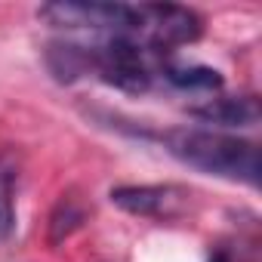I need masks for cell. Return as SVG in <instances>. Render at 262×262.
Returning <instances> with one entry per match:
<instances>
[{
    "mask_svg": "<svg viewBox=\"0 0 262 262\" xmlns=\"http://www.w3.org/2000/svg\"><path fill=\"white\" fill-rule=\"evenodd\" d=\"M47 68L56 80L71 83L93 71V47L80 43H50L47 50Z\"/></svg>",
    "mask_w": 262,
    "mask_h": 262,
    "instance_id": "ba28073f",
    "label": "cell"
},
{
    "mask_svg": "<svg viewBox=\"0 0 262 262\" xmlns=\"http://www.w3.org/2000/svg\"><path fill=\"white\" fill-rule=\"evenodd\" d=\"M188 191L179 185H117L111 188V204L123 213L145 219H170L182 213Z\"/></svg>",
    "mask_w": 262,
    "mask_h": 262,
    "instance_id": "5b68a950",
    "label": "cell"
},
{
    "mask_svg": "<svg viewBox=\"0 0 262 262\" xmlns=\"http://www.w3.org/2000/svg\"><path fill=\"white\" fill-rule=\"evenodd\" d=\"M151 50L142 47L133 34H111L93 47V71L126 93H145L151 86Z\"/></svg>",
    "mask_w": 262,
    "mask_h": 262,
    "instance_id": "7a4b0ae2",
    "label": "cell"
},
{
    "mask_svg": "<svg viewBox=\"0 0 262 262\" xmlns=\"http://www.w3.org/2000/svg\"><path fill=\"white\" fill-rule=\"evenodd\" d=\"M37 19H43L53 28H68V31H111V34H133L136 28V7L126 4H43L37 7Z\"/></svg>",
    "mask_w": 262,
    "mask_h": 262,
    "instance_id": "3957f363",
    "label": "cell"
},
{
    "mask_svg": "<svg viewBox=\"0 0 262 262\" xmlns=\"http://www.w3.org/2000/svg\"><path fill=\"white\" fill-rule=\"evenodd\" d=\"M164 77L179 90H219L222 86V74L207 65H170Z\"/></svg>",
    "mask_w": 262,
    "mask_h": 262,
    "instance_id": "30bf717a",
    "label": "cell"
},
{
    "mask_svg": "<svg viewBox=\"0 0 262 262\" xmlns=\"http://www.w3.org/2000/svg\"><path fill=\"white\" fill-rule=\"evenodd\" d=\"M86 222V204L74 194H62V201L56 204L53 216H50V244H62L68 241L80 225Z\"/></svg>",
    "mask_w": 262,
    "mask_h": 262,
    "instance_id": "9c48e42d",
    "label": "cell"
},
{
    "mask_svg": "<svg viewBox=\"0 0 262 262\" xmlns=\"http://www.w3.org/2000/svg\"><path fill=\"white\" fill-rule=\"evenodd\" d=\"M188 114L213 126L247 129L259 123V99L256 96H216V99H207L204 105H191Z\"/></svg>",
    "mask_w": 262,
    "mask_h": 262,
    "instance_id": "8992f818",
    "label": "cell"
},
{
    "mask_svg": "<svg viewBox=\"0 0 262 262\" xmlns=\"http://www.w3.org/2000/svg\"><path fill=\"white\" fill-rule=\"evenodd\" d=\"M167 151L182 161L191 170L231 179V182H247L259 185V145L231 133H219V129H198V126H179L164 133Z\"/></svg>",
    "mask_w": 262,
    "mask_h": 262,
    "instance_id": "6da1fadb",
    "label": "cell"
},
{
    "mask_svg": "<svg viewBox=\"0 0 262 262\" xmlns=\"http://www.w3.org/2000/svg\"><path fill=\"white\" fill-rule=\"evenodd\" d=\"M22 173V155L16 148H0V241L16 228V188Z\"/></svg>",
    "mask_w": 262,
    "mask_h": 262,
    "instance_id": "52a82bcc",
    "label": "cell"
},
{
    "mask_svg": "<svg viewBox=\"0 0 262 262\" xmlns=\"http://www.w3.org/2000/svg\"><path fill=\"white\" fill-rule=\"evenodd\" d=\"M204 31L201 25V16L185 10V7H173V4H158V7H136V28H133V37L148 47L151 53L155 50H173V47H182V43H191L198 40Z\"/></svg>",
    "mask_w": 262,
    "mask_h": 262,
    "instance_id": "277c9868",
    "label": "cell"
}]
</instances>
